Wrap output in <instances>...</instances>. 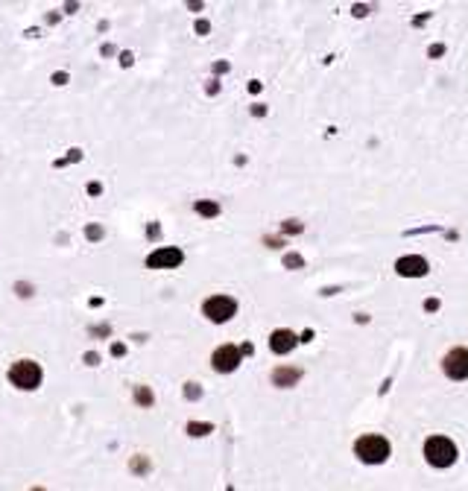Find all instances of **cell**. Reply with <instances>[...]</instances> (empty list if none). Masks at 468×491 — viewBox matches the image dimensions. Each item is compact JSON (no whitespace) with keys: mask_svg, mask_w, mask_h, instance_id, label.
<instances>
[{"mask_svg":"<svg viewBox=\"0 0 468 491\" xmlns=\"http://www.w3.org/2000/svg\"><path fill=\"white\" fill-rule=\"evenodd\" d=\"M389 442L384 436H360L357 442H354V453H357L360 462H366V465H380V462L389 459Z\"/></svg>","mask_w":468,"mask_h":491,"instance_id":"6da1fadb","label":"cell"},{"mask_svg":"<svg viewBox=\"0 0 468 491\" xmlns=\"http://www.w3.org/2000/svg\"><path fill=\"white\" fill-rule=\"evenodd\" d=\"M424 459H428L433 468H451L453 462H457V444L448 436H430L424 442Z\"/></svg>","mask_w":468,"mask_h":491,"instance_id":"7a4b0ae2","label":"cell"},{"mask_svg":"<svg viewBox=\"0 0 468 491\" xmlns=\"http://www.w3.org/2000/svg\"><path fill=\"white\" fill-rule=\"evenodd\" d=\"M9 381L15 383L18 389H35L38 383H41V369H38V363H33V360H18L15 366L9 369Z\"/></svg>","mask_w":468,"mask_h":491,"instance_id":"3957f363","label":"cell"},{"mask_svg":"<svg viewBox=\"0 0 468 491\" xmlns=\"http://www.w3.org/2000/svg\"><path fill=\"white\" fill-rule=\"evenodd\" d=\"M202 313L211 319V322H229L234 313H237V301L234 299H229V296H214V299H208L205 304H202Z\"/></svg>","mask_w":468,"mask_h":491,"instance_id":"277c9868","label":"cell"},{"mask_svg":"<svg viewBox=\"0 0 468 491\" xmlns=\"http://www.w3.org/2000/svg\"><path fill=\"white\" fill-rule=\"evenodd\" d=\"M442 369L451 381H465L468 377V348H451L442 360Z\"/></svg>","mask_w":468,"mask_h":491,"instance_id":"5b68a950","label":"cell"},{"mask_svg":"<svg viewBox=\"0 0 468 491\" xmlns=\"http://www.w3.org/2000/svg\"><path fill=\"white\" fill-rule=\"evenodd\" d=\"M211 363H214L217 372H234L240 366V348L234 345H220L214 351V357H211Z\"/></svg>","mask_w":468,"mask_h":491,"instance_id":"8992f818","label":"cell"},{"mask_svg":"<svg viewBox=\"0 0 468 491\" xmlns=\"http://www.w3.org/2000/svg\"><path fill=\"white\" fill-rule=\"evenodd\" d=\"M181 263V251L179 249H159L152 251L147 258V266L150 269H170V266H179Z\"/></svg>","mask_w":468,"mask_h":491,"instance_id":"52a82bcc","label":"cell"},{"mask_svg":"<svg viewBox=\"0 0 468 491\" xmlns=\"http://www.w3.org/2000/svg\"><path fill=\"white\" fill-rule=\"evenodd\" d=\"M395 269H398V275L404 278H421V275H428V260L424 258H401L398 263H395Z\"/></svg>","mask_w":468,"mask_h":491,"instance_id":"ba28073f","label":"cell"},{"mask_svg":"<svg viewBox=\"0 0 468 491\" xmlns=\"http://www.w3.org/2000/svg\"><path fill=\"white\" fill-rule=\"evenodd\" d=\"M293 345H296L293 331H275L269 336V348H273L275 354H287V351H293Z\"/></svg>","mask_w":468,"mask_h":491,"instance_id":"9c48e42d","label":"cell"},{"mask_svg":"<svg viewBox=\"0 0 468 491\" xmlns=\"http://www.w3.org/2000/svg\"><path fill=\"white\" fill-rule=\"evenodd\" d=\"M299 377H302V372H299V369H293V366H281V369H275V372H273V383H275V386H281V389H287V386H293V383H299Z\"/></svg>","mask_w":468,"mask_h":491,"instance_id":"30bf717a","label":"cell"},{"mask_svg":"<svg viewBox=\"0 0 468 491\" xmlns=\"http://www.w3.org/2000/svg\"><path fill=\"white\" fill-rule=\"evenodd\" d=\"M196 210L205 214V217H217L220 214V205H214V202H196Z\"/></svg>","mask_w":468,"mask_h":491,"instance_id":"8fae6325","label":"cell"},{"mask_svg":"<svg viewBox=\"0 0 468 491\" xmlns=\"http://www.w3.org/2000/svg\"><path fill=\"white\" fill-rule=\"evenodd\" d=\"M205 430H211V427H208V424H202V427H200V424H191V433H193V436H205Z\"/></svg>","mask_w":468,"mask_h":491,"instance_id":"7c38bea8","label":"cell"},{"mask_svg":"<svg viewBox=\"0 0 468 491\" xmlns=\"http://www.w3.org/2000/svg\"><path fill=\"white\" fill-rule=\"evenodd\" d=\"M138 401H140V403H150V401H152V395H150L147 389H138Z\"/></svg>","mask_w":468,"mask_h":491,"instance_id":"4fadbf2b","label":"cell"},{"mask_svg":"<svg viewBox=\"0 0 468 491\" xmlns=\"http://www.w3.org/2000/svg\"><path fill=\"white\" fill-rule=\"evenodd\" d=\"M35 491H41V488H35Z\"/></svg>","mask_w":468,"mask_h":491,"instance_id":"5bb4252c","label":"cell"}]
</instances>
